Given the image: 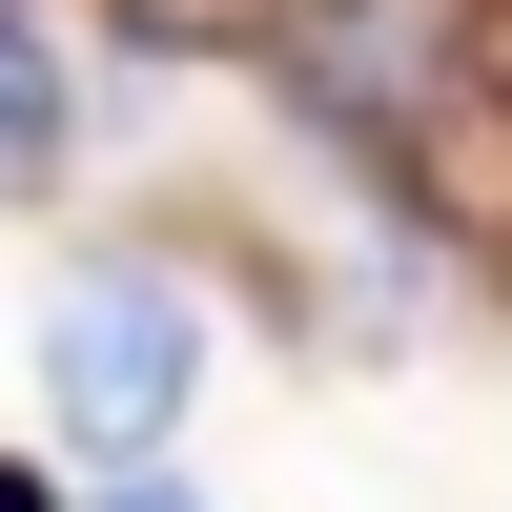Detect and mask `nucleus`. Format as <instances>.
Returning a JSON list of instances; mask_svg holds the SVG:
<instances>
[{
  "instance_id": "f257e3e1",
  "label": "nucleus",
  "mask_w": 512,
  "mask_h": 512,
  "mask_svg": "<svg viewBox=\"0 0 512 512\" xmlns=\"http://www.w3.org/2000/svg\"><path fill=\"white\" fill-rule=\"evenodd\" d=\"M41 390H62L82 451H164L205 390V287H164L144 246H103V267H62V308H41Z\"/></svg>"
},
{
  "instance_id": "f03ea898",
  "label": "nucleus",
  "mask_w": 512,
  "mask_h": 512,
  "mask_svg": "<svg viewBox=\"0 0 512 512\" xmlns=\"http://www.w3.org/2000/svg\"><path fill=\"white\" fill-rule=\"evenodd\" d=\"M41 164H62V41L0 0V185H41Z\"/></svg>"
},
{
  "instance_id": "7ed1b4c3",
  "label": "nucleus",
  "mask_w": 512,
  "mask_h": 512,
  "mask_svg": "<svg viewBox=\"0 0 512 512\" xmlns=\"http://www.w3.org/2000/svg\"><path fill=\"white\" fill-rule=\"evenodd\" d=\"M103 512H205V492H164V472H144V492H103Z\"/></svg>"
},
{
  "instance_id": "20e7f679",
  "label": "nucleus",
  "mask_w": 512,
  "mask_h": 512,
  "mask_svg": "<svg viewBox=\"0 0 512 512\" xmlns=\"http://www.w3.org/2000/svg\"><path fill=\"white\" fill-rule=\"evenodd\" d=\"M0 512H41V492H21V472H0Z\"/></svg>"
}]
</instances>
